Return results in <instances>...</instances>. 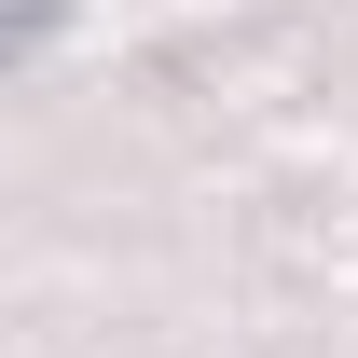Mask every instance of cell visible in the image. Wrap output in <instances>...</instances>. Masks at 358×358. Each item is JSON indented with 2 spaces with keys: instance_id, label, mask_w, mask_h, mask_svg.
Listing matches in <instances>:
<instances>
[{
  "instance_id": "1",
  "label": "cell",
  "mask_w": 358,
  "mask_h": 358,
  "mask_svg": "<svg viewBox=\"0 0 358 358\" xmlns=\"http://www.w3.org/2000/svg\"><path fill=\"white\" fill-rule=\"evenodd\" d=\"M42 28H55V0H0V55H28Z\"/></svg>"
}]
</instances>
